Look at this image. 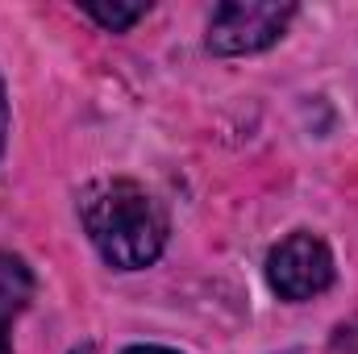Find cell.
Segmentation results:
<instances>
[{
    "mask_svg": "<svg viewBox=\"0 0 358 354\" xmlns=\"http://www.w3.org/2000/svg\"><path fill=\"white\" fill-rule=\"evenodd\" d=\"M267 283L279 300H292V304L329 292V283H334V255H329V246L317 234H308V229L287 234L267 255Z\"/></svg>",
    "mask_w": 358,
    "mask_h": 354,
    "instance_id": "cell-3",
    "label": "cell"
},
{
    "mask_svg": "<svg viewBox=\"0 0 358 354\" xmlns=\"http://www.w3.org/2000/svg\"><path fill=\"white\" fill-rule=\"evenodd\" d=\"M67 354H96V346H92V342H84V346H76V351H67Z\"/></svg>",
    "mask_w": 358,
    "mask_h": 354,
    "instance_id": "cell-9",
    "label": "cell"
},
{
    "mask_svg": "<svg viewBox=\"0 0 358 354\" xmlns=\"http://www.w3.org/2000/svg\"><path fill=\"white\" fill-rule=\"evenodd\" d=\"M4 138H8V100H4V84H0V150H4Z\"/></svg>",
    "mask_w": 358,
    "mask_h": 354,
    "instance_id": "cell-7",
    "label": "cell"
},
{
    "mask_svg": "<svg viewBox=\"0 0 358 354\" xmlns=\"http://www.w3.org/2000/svg\"><path fill=\"white\" fill-rule=\"evenodd\" d=\"M334 351L338 354H358V321L342 325V330L334 334Z\"/></svg>",
    "mask_w": 358,
    "mask_h": 354,
    "instance_id": "cell-6",
    "label": "cell"
},
{
    "mask_svg": "<svg viewBox=\"0 0 358 354\" xmlns=\"http://www.w3.org/2000/svg\"><path fill=\"white\" fill-rule=\"evenodd\" d=\"M121 354H179V351H167V346H129Z\"/></svg>",
    "mask_w": 358,
    "mask_h": 354,
    "instance_id": "cell-8",
    "label": "cell"
},
{
    "mask_svg": "<svg viewBox=\"0 0 358 354\" xmlns=\"http://www.w3.org/2000/svg\"><path fill=\"white\" fill-rule=\"evenodd\" d=\"M34 300V271L25 259L0 250V354H13V321Z\"/></svg>",
    "mask_w": 358,
    "mask_h": 354,
    "instance_id": "cell-4",
    "label": "cell"
},
{
    "mask_svg": "<svg viewBox=\"0 0 358 354\" xmlns=\"http://www.w3.org/2000/svg\"><path fill=\"white\" fill-rule=\"evenodd\" d=\"M84 13L108 34H125L129 25H138L150 13V4H84Z\"/></svg>",
    "mask_w": 358,
    "mask_h": 354,
    "instance_id": "cell-5",
    "label": "cell"
},
{
    "mask_svg": "<svg viewBox=\"0 0 358 354\" xmlns=\"http://www.w3.org/2000/svg\"><path fill=\"white\" fill-rule=\"evenodd\" d=\"M80 221L100 259L117 271H142L167 246V213L138 179H92L80 192Z\"/></svg>",
    "mask_w": 358,
    "mask_h": 354,
    "instance_id": "cell-1",
    "label": "cell"
},
{
    "mask_svg": "<svg viewBox=\"0 0 358 354\" xmlns=\"http://www.w3.org/2000/svg\"><path fill=\"white\" fill-rule=\"evenodd\" d=\"M296 17V4L279 0H225L208 17V50L213 55H259L275 46Z\"/></svg>",
    "mask_w": 358,
    "mask_h": 354,
    "instance_id": "cell-2",
    "label": "cell"
}]
</instances>
